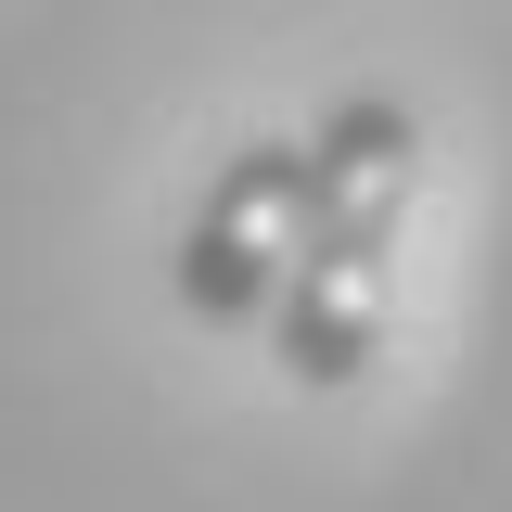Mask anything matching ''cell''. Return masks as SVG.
<instances>
[{"label": "cell", "instance_id": "cell-1", "mask_svg": "<svg viewBox=\"0 0 512 512\" xmlns=\"http://www.w3.org/2000/svg\"><path fill=\"white\" fill-rule=\"evenodd\" d=\"M423 192V128L410 103H333L308 128V231L269 295V346L295 384H359L384 346V269H397V218Z\"/></svg>", "mask_w": 512, "mask_h": 512}, {"label": "cell", "instance_id": "cell-2", "mask_svg": "<svg viewBox=\"0 0 512 512\" xmlns=\"http://www.w3.org/2000/svg\"><path fill=\"white\" fill-rule=\"evenodd\" d=\"M295 231H308V141H256V154H231L218 192L192 205V231H180V308L218 320V333L269 320L282 269H295Z\"/></svg>", "mask_w": 512, "mask_h": 512}]
</instances>
